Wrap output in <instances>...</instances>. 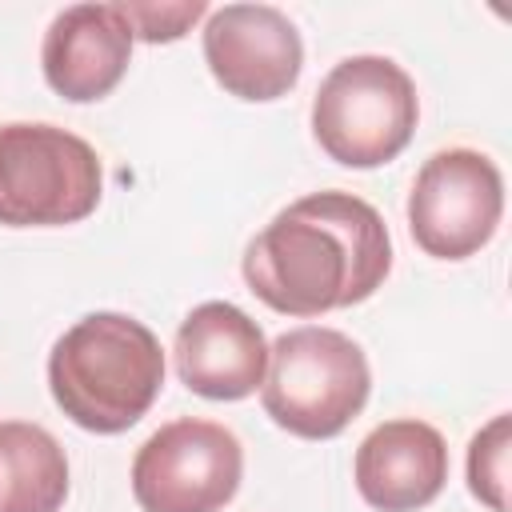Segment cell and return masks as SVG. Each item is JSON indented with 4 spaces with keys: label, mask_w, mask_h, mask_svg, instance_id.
Returning <instances> with one entry per match:
<instances>
[{
    "label": "cell",
    "mask_w": 512,
    "mask_h": 512,
    "mask_svg": "<svg viewBox=\"0 0 512 512\" xmlns=\"http://www.w3.org/2000/svg\"><path fill=\"white\" fill-rule=\"evenodd\" d=\"M388 268V224L352 192H312L292 200L244 252L248 288L284 316L352 308L384 284Z\"/></svg>",
    "instance_id": "6da1fadb"
},
{
    "label": "cell",
    "mask_w": 512,
    "mask_h": 512,
    "mask_svg": "<svg viewBox=\"0 0 512 512\" xmlns=\"http://www.w3.org/2000/svg\"><path fill=\"white\" fill-rule=\"evenodd\" d=\"M508 448H512V416H492L468 444V488L492 512H508Z\"/></svg>",
    "instance_id": "4fadbf2b"
},
{
    "label": "cell",
    "mask_w": 512,
    "mask_h": 512,
    "mask_svg": "<svg viewBox=\"0 0 512 512\" xmlns=\"http://www.w3.org/2000/svg\"><path fill=\"white\" fill-rule=\"evenodd\" d=\"M132 60V28L120 4H72L56 12L40 44V68L56 96L88 104L108 96Z\"/></svg>",
    "instance_id": "30bf717a"
},
{
    "label": "cell",
    "mask_w": 512,
    "mask_h": 512,
    "mask_svg": "<svg viewBox=\"0 0 512 512\" xmlns=\"http://www.w3.org/2000/svg\"><path fill=\"white\" fill-rule=\"evenodd\" d=\"M420 120L412 76L388 56H348L316 88L312 136L344 168L396 160Z\"/></svg>",
    "instance_id": "277c9868"
},
{
    "label": "cell",
    "mask_w": 512,
    "mask_h": 512,
    "mask_svg": "<svg viewBox=\"0 0 512 512\" xmlns=\"http://www.w3.org/2000/svg\"><path fill=\"white\" fill-rule=\"evenodd\" d=\"M176 372L204 400H244L264 384V328L228 300L196 304L176 328Z\"/></svg>",
    "instance_id": "9c48e42d"
},
{
    "label": "cell",
    "mask_w": 512,
    "mask_h": 512,
    "mask_svg": "<svg viewBox=\"0 0 512 512\" xmlns=\"http://www.w3.org/2000/svg\"><path fill=\"white\" fill-rule=\"evenodd\" d=\"M504 216V176L472 148H444L424 160L408 192L412 240L436 260L480 252Z\"/></svg>",
    "instance_id": "52a82bcc"
},
{
    "label": "cell",
    "mask_w": 512,
    "mask_h": 512,
    "mask_svg": "<svg viewBox=\"0 0 512 512\" xmlns=\"http://www.w3.org/2000/svg\"><path fill=\"white\" fill-rule=\"evenodd\" d=\"M132 40H148V44H168L180 40L200 16H208L204 0H180V4H120Z\"/></svg>",
    "instance_id": "5bb4252c"
},
{
    "label": "cell",
    "mask_w": 512,
    "mask_h": 512,
    "mask_svg": "<svg viewBox=\"0 0 512 512\" xmlns=\"http://www.w3.org/2000/svg\"><path fill=\"white\" fill-rule=\"evenodd\" d=\"M164 348L124 312L80 316L48 352V388L60 412L96 436L128 432L160 396Z\"/></svg>",
    "instance_id": "7a4b0ae2"
},
{
    "label": "cell",
    "mask_w": 512,
    "mask_h": 512,
    "mask_svg": "<svg viewBox=\"0 0 512 512\" xmlns=\"http://www.w3.org/2000/svg\"><path fill=\"white\" fill-rule=\"evenodd\" d=\"M372 372L360 344L336 328L304 324L268 348L260 384L264 412L292 436L332 440L368 404Z\"/></svg>",
    "instance_id": "3957f363"
},
{
    "label": "cell",
    "mask_w": 512,
    "mask_h": 512,
    "mask_svg": "<svg viewBox=\"0 0 512 512\" xmlns=\"http://www.w3.org/2000/svg\"><path fill=\"white\" fill-rule=\"evenodd\" d=\"M356 488L376 512H416L448 480V444L424 420H384L356 448Z\"/></svg>",
    "instance_id": "8fae6325"
},
{
    "label": "cell",
    "mask_w": 512,
    "mask_h": 512,
    "mask_svg": "<svg viewBox=\"0 0 512 512\" xmlns=\"http://www.w3.org/2000/svg\"><path fill=\"white\" fill-rule=\"evenodd\" d=\"M204 60L224 92L240 100H276L300 80L304 44L280 8L224 4L208 12Z\"/></svg>",
    "instance_id": "ba28073f"
},
{
    "label": "cell",
    "mask_w": 512,
    "mask_h": 512,
    "mask_svg": "<svg viewBox=\"0 0 512 512\" xmlns=\"http://www.w3.org/2000/svg\"><path fill=\"white\" fill-rule=\"evenodd\" d=\"M100 192V156L84 136L56 124H0V224H76L96 212Z\"/></svg>",
    "instance_id": "5b68a950"
},
{
    "label": "cell",
    "mask_w": 512,
    "mask_h": 512,
    "mask_svg": "<svg viewBox=\"0 0 512 512\" xmlns=\"http://www.w3.org/2000/svg\"><path fill=\"white\" fill-rule=\"evenodd\" d=\"M244 476V448L216 420H172L132 460V496L144 512H220Z\"/></svg>",
    "instance_id": "8992f818"
},
{
    "label": "cell",
    "mask_w": 512,
    "mask_h": 512,
    "mask_svg": "<svg viewBox=\"0 0 512 512\" xmlns=\"http://www.w3.org/2000/svg\"><path fill=\"white\" fill-rule=\"evenodd\" d=\"M68 460L56 436L28 420H0V512H60Z\"/></svg>",
    "instance_id": "7c38bea8"
}]
</instances>
